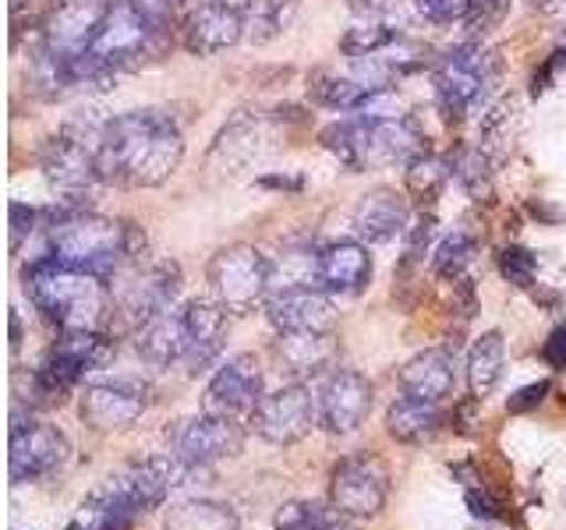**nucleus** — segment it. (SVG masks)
<instances>
[{"instance_id": "5701e85b", "label": "nucleus", "mask_w": 566, "mask_h": 530, "mask_svg": "<svg viewBox=\"0 0 566 530\" xmlns=\"http://www.w3.org/2000/svg\"><path fill=\"white\" fill-rule=\"evenodd\" d=\"M191 347V329H188V315L185 308H170L153 322H146L135 336V350L138 358L153 364V368H170V364H185Z\"/></svg>"}, {"instance_id": "2f4dec72", "label": "nucleus", "mask_w": 566, "mask_h": 530, "mask_svg": "<svg viewBox=\"0 0 566 530\" xmlns=\"http://www.w3.org/2000/svg\"><path fill=\"white\" fill-rule=\"evenodd\" d=\"M164 530H238V512L212 499H185L167 509Z\"/></svg>"}, {"instance_id": "a18cd8bd", "label": "nucleus", "mask_w": 566, "mask_h": 530, "mask_svg": "<svg viewBox=\"0 0 566 530\" xmlns=\"http://www.w3.org/2000/svg\"><path fill=\"white\" fill-rule=\"evenodd\" d=\"M464 502H468V512L474 520H503V512H500L503 506L489 488H468Z\"/></svg>"}, {"instance_id": "79ce46f5", "label": "nucleus", "mask_w": 566, "mask_h": 530, "mask_svg": "<svg viewBox=\"0 0 566 530\" xmlns=\"http://www.w3.org/2000/svg\"><path fill=\"white\" fill-rule=\"evenodd\" d=\"M411 8L429 25H453L468 18L471 0H411Z\"/></svg>"}, {"instance_id": "b1692460", "label": "nucleus", "mask_w": 566, "mask_h": 530, "mask_svg": "<svg viewBox=\"0 0 566 530\" xmlns=\"http://www.w3.org/2000/svg\"><path fill=\"white\" fill-rule=\"evenodd\" d=\"M185 315H188V329H191V347H188L185 368H188V375H199V371H206L223 353L227 311L217 305V300L195 297L185 305Z\"/></svg>"}, {"instance_id": "6ab92c4d", "label": "nucleus", "mask_w": 566, "mask_h": 530, "mask_svg": "<svg viewBox=\"0 0 566 530\" xmlns=\"http://www.w3.org/2000/svg\"><path fill=\"white\" fill-rule=\"evenodd\" d=\"M371 411V382L354 368H336L318 393V421L333 435L358 432Z\"/></svg>"}, {"instance_id": "7ed1b4c3", "label": "nucleus", "mask_w": 566, "mask_h": 530, "mask_svg": "<svg viewBox=\"0 0 566 530\" xmlns=\"http://www.w3.org/2000/svg\"><path fill=\"white\" fill-rule=\"evenodd\" d=\"M25 290L32 297V305L43 311L46 322H53L61 332L103 329L106 318L114 315L106 279L53 255H43L29 265Z\"/></svg>"}, {"instance_id": "393cba45", "label": "nucleus", "mask_w": 566, "mask_h": 530, "mask_svg": "<svg viewBox=\"0 0 566 530\" xmlns=\"http://www.w3.org/2000/svg\"><path fill=\"white\" fill-rule=\"evenodd\" d=\"M400 389L407 396L442 403L457 389V353L453 350H424L400 368Z\"/></svg>"}, {"instance_id": "20e7f679", "label": "nucleus", "mask_w": 566, "mask_h": 530, "mask_svg": "<svg viewBox=\"0 0 566 530\" xmlns=\"http://www.w3.org/2000/svg\"><path fill=\"white\" fill-rule=\"evenodd\" d=\"M174 46L170 18L146 0H111L88 53L117 75L164 61Z\"/></svg>"}, {"instance_id": "a211bd4d", "label": "nucleus", "mask_w": 566, "mask_h": 530, "mask_svg": "<svg viewBox=\"0 0 566 530\" xmlns=\"http://www.w3.org/2000/svg\"><path fill=\"white\" fill-rule=\"evenodd\" d=\"M181 294V265L177 262H156L149 269H135V276L124 283L117 294V311L128 318L135 329H142L153 318L174 308Z\"/></svg>"}, {"instance_id": "f3484780", "label": "nucleus", "mask_w": 566, "mask_h": 530, "mask_svg": "<svg viewBox=\"0 0 566 530\" xmlns=\"http://www.w3.org/2000/svg\"><path fill=\"white\" fill-rule=\"evenodd\" d=\"M170 449L188 459V464L209 467L217 459H230L244 449V432L234 417H217V414H199L181 421L170 432Z\"/></svg>"}, {"instance_id": "7c9ffc66", "label": "nucleus", "mask_w": 566, "mask_h": 530, "mask_svg": "<svg viewBox=\"0 0 566 530\" xmlns=\"http://www.w3.org/2000/svg\"><path fill=\"white\" fill-rule=\"evenodd\" d=\"M241 14H244V40L252 46H265L291 29L297 14V0H244Z\"/></svg>"}, {"instance_id": "473e14b6", "label": "nucleus", "mask_w": 566, "mask_h": 530, "mask_svg": "<svg viewBox=\"0 0 566 530\" xmlns=\"http://www.w3.org/2000/svg\"><path fill=\"white\" fill-rule=\"evenodd\" d=\"M273 527L276 530H344V512L333 502L294 499L276 509Z\"/></svg>"}, {"instance_id": "9b49d317", "label": "nucleus", "mask_w": 566, "mask_h": 530, "mask_svg": "<svg viewBox=\"0 0 566 530\" xmlns=\"http://www.w3.org/2000/svg\"><path fill=\"white\" fill-rule=\"evenodd\" d=\"M389 499V467L379 456H347L333 467L329 502L354 520H371L386 509Z\"/></svg>"}, {"instance_id": "c9c22d12", "label": "nucleus", "mask_w": 566, "mask_h": 530, "mask_svg": "<svg viewBox=\"0 0 566 530\" xmlns=\"http://www.w3.org/2000/svg\"><path fill=\"white\" fill-rule=\"evenodd\" d=\"M397 35L400 32L394 25L379 22V18H368V22H358L354 29L344 32L340 50H344L347 61H361V57H371V53H379L382 46H389V43L397 40Z\"/></svg>"}, {"instance_id": "1a4fd4ad", "label": "nucleus", "mask_w": 566, "mask_h": 530, "mask_svg": "<svg viewBox=\"0 0 566 530\" xmlns=\"http://www.w3.org/2000/svg\"><path fill=\"white\" fill-rule=\"evenodd\" d=\"M206 283H209L212 300H217L223 311L244 315V311H252L259 300L270 297L273 265L252 244H230L209 258Z\"/></svg>"}, {"instance_id": "f03ea898", "label": "nucleus", "mask_w": 566, "mask_h": 530, "mask_svg": "<svg viewBox=\"0 0 566 530\" xmlns=\"http://www.w3.org/2000/svg\"><path fill=\"white\" fill-rule=\"evenodd\" d=\"M43 223H46V247L53 258L78 265L85 273H96L106 283L120 276L128 265L138 269L149 252V241L138 223L106 220L85 205L57 202L43 209Z\"/></svg>"}, {"instance_id": "9d476101", "label": "nucleus", "mask_w": 566, "mask_h": 530, "mask_svg": "<svg viewBox=\"0 0 566 530\" xmlns=\"http://www.w3.org/2000/svg\"><path fill=\"white\" fill-rule=\"evenodd\" d=\"M71 456V446L61 428L43 421H25L14 411L11 417V446H8V474L14 485L40 481V477L57 474Z\"/></svg>"}, {"instance_id": "c756f323", "label": "nucleus", "mask_w": 566, "mask_h": 530, "mask_svg": "<svg viewBox=\"0 0 566 530\" xmlns=\"http://www.w3.org/2000/svg\"><path fill=\"white\" fill-rule=\"evenodd\" d=\"M262 141H270V131H265V120H252V117H234L220 131L217 146H212L209 159L212 163H223V170H238L244 163H252V159L262 156Z\"/></svg>"}, {"instance_id": "58836bf2", "label": "nucleus", "mask_w": 566, "mask_h": 530, "mask_svg": "<svg viewBox=\"0 0 566 530\" xmlns=\"http://www.w3.org/2000/svg\"><path fill=\"white\" fill-rule=\"evenodd\" d=\"M135 527V520H128V517H120L117 509H111V506H103V502H96L93 495L82 502V509H78V517L71 520L64 530H132Z\"/></svg>"}, {"instance_id": "4468645a", "label": "nucleus", "mask_w": 566, "mask_h": 530, "mask_svg": "<svg viewBox=\"0 0 566 530\" xmlns=\"http://www.w3.org/2000/svg\"><path fill=\"white\" fill-rule=\"evenodd\" d=\"M262 364L255 353H234L206 385L202 411L217 417H252L262 403Z\"/></svg>"}, {"instance_id": "6e6552de", "label": "nucleus", "mask_w": 566, "mask_h": 530, "mask_svg": "<svg viewBox=\"0 0 566 530\" xmlns=\"http://www.w3.org/2000/svg\"><path fill=\"white\" fill-rule=\"evenodd\" d=\"M117 353L114 340L103 329L61 332V340L46 350L43 364L32 375V396L40 403H61L88 371L103 368Z\"/></svg>"}, {"instance_id": "f704fd0d", "label": "nucleus", "mask_w": 566, "mask_h": 530, "mask_svg": "<svg viewBox=\"0 0 566 530\" xmlns=\"http://www.w3.org/2000/svg\"><path fill=\"white\" fill-rule=\"evenodd\" d=\"M450 173H453L450 163H442L432 152H421L418 159L407 163V191H411L421 205H432L442 194V188H447Z\"/></svg>"}, {"instance_id": "c03bdc74", "label": "nucleus", "mask_w": 566, "mask_h": 530, "mask_svg": "<svg viewBox=\"0 0 566 530\" xmlns=\"http://www.w3.org/2000/svg\"><path fill=\"white\" fill-rule=\"evenodd\" d=\"M553 393V382L548 379H542V382H531V385H524V389H517L510 400H506V411L510 414H527V411H535V406Z\"/></svg>"}, {"instance_id": "dca6fc26", "label": "nucleus", "mask_w": 566, "mask_h": 530, "mask_svg": "<svg viewBox=\"0 0 566 530\" xmlns=\"http://www.w3.org/2000/svg\"><path fill=\"white\" fill-rule=\"evenodd\" d=\"M149 406V385L135 379L85 385L78 400V414L93 432H120L135 424Z\"/></svg>"}, {"instance_id": "ea45409f", "label": "nucleus", "mask_w": 566, "mask_h": 530, "mask_svg": "<svg viewBox=\"0 0 566 530\" xmlns=\"http://www.w3.org/2000/svg\"><path fill=\"white\" fill-rule=\"evenodd\" d=\"M500 273L513 283V287H521L527 290L531 283H535L538 276V258L527 252V247H517V244H510L500 252Z\"/></svg>"}, {"instance_id": "3c124183", "label": "nucleus", "mask_w": 566, "mask_h": 530, "mask_svg": "<svg viewBox=\"0 0 566 530\" xmlns=\"http://www.w3.org/2000/svg\"><path fill=\"white\" fill-rule=\"evenodd\" d=\"M344 530H350V527H344Z\"/></svg>"}, {"instance_id": "ddd939ff", "label": "nucleus", "mask_w": 566, "mask_h": 530, "mask_svg": "<svg viewBox=\"0 0 566 530\" xmlns=\"http://www.w3.org/2000/svg\"><path fill=\"white\" fill-rule=\"evenodd\" d=\"M248 421H252V428L265 442H273V446H294V442H301L315 428L318 400L308 393V385L291 382V385H280L276 393H265Z\"/></svg>"}, {"instance_id": "a19ab883", "label": "nucleus", "mask_w": 566, "mask_h": 530, "mask_svg": "<svg viewBox=\"0 0 566 530\" xmlns=\"http://www.w3.org/2000/svg\"><path fill=\"white\" fill-rule=\"evenodd\" d=\"M506 11H510V0H471L468 18H464L471 40H482V35H489L492 29H500Z\"/></svg>"}, {"instance_id": "f257e3e1", "label": "nucleus", "mask_w": 566, "mask_h": 530, "mask_svg": "<svg viewBox=\"0 0 566 530\" xmlns=\"http://www.w3.org/2000/svg\"><path fill=\"white\" fill-rule=\"evenodd\" d=\"M99 177L117 188H156L181 167L185 135L167 110H128L99 128Z\"/></svg>"}, {"instance_id": "0eeeda50", "label": "nucleus", "mask_w": 566, "mask_h": 530, "mask_svg": "<svg viewBox=\"0 0 566 530\" xmlns=\"http://www.w3.org/2000/svg\"><path fill=\"white\" fill-rule=\"evenodd\" d=\"M99 128L103 124H64L57 135H50L40 149V170L46 177V184L61 194V202L85 205V194L96 184H103L99 177Z\"/></svg>"}, {"instance_id": "39448f33", "label": "nucleus", "mask_w": 566, "mask_h": 530, "mask_svg": "<svg viewBox=\"0 0 566 530\" xmlns=\"http://www.w3.org/2000/svg\"><path fill=\"white\" fill-rule=\"evenodd\" d=\"M323 146L354 173L382 170V167H407L421 152H429L424 149V135L418 131V124L403 114H394V117L358 114L354 120L329 124L323 131Z\"/></svg>"}, {"instance_id": "e433bc0d", "label": "nucleus", "mask_w": 566, "mask_h": 530, "mask_svg": "<svg viewBox=\"0 0 566 530\" xmlns=\"http://www.w3.org/2000/svg\"><path fill=\"white\" fill-rule=\"evenodd\" d=\"M474 252H478V237L471 234V230H453V234L442 241L439 252H436V273L442 279H450V283L464 279Z\"/></svg>"}, {"instance_id": "de8ad7c7", "label": "nucleus", "mask_w": 566, "mask_h": 530, "mask_svg": "<svg viewBox=\"0 0 566 530\" xmlns=\"http://www.w3.org/2000/svg\"><path fill=\"white\" fill-rule=\"evenodd\" d=\"M153 4H156L159 11H167V14H177V11H191L195 0H153Z\"/></svg>"}, {"instance_id": "4c0bfd02", "label": "nucleus", "mask_w": 566, "mask_h": 530, "mask_svg": "<svg viewBox=\"0 0 566 530\" xmlns=\"http://www.w3.org/2000/svg\"><path fill=\"white\" fill-rule=\"evenodd\" d=\"M513 128H517V99L510 96L492 103L482 117V149L492 156V146H506L513 138Z\"/></svg>"}, {"instance_id": "8fccbe9b", "label": "nucleus", "mask_w": 566, "mask_h": 530, "mask_svg": "<svg viewBox=\"0 0 566 530\" xmlns=\"http://www.w3.org/2000/svg\"><path fill=\"white\" fill-rule=\"evenodd\" d=\"M25 4H32V0H11V11H14V14H18V11H22V8H25Z\"/></svg>"}, {"instance_id": "412c9836", "label": "nucleus", "mask_w": 566, "mask_h": 530, "mask_svg": "<svg viewBox=\"0 0 566 530\" xmlns=\"http://www.w3.org/2000/svg\"><path fill=\"white\" fill-rule=\"evenodd\" d=\"M371 279V255L361 241H333L312 255V287L326 294H358Z\"/></svg>"}, {"instance_id": "aec40b11", "label": "nucleus", "mask_w": 566, "mask_h": 530, "mask_svg": "<svg viewBox=\"0 0 566 530\" xmlns=\"http://www.w3.org/2000/svg\"><path fill=\"white\" fill-rule=\"evenodd\" d=\"M181 35H185L188 53H195V57H212V53H223L244 40V14L241 8L227 4V0H209V4L188 11Z\"/></svg>"}, {"instance_id": "4be33fe9", "label": "nucleus", "mask_w": 566, "mask_h": 530, "mask_svg": "<svg viewBox=\"0 0 566 530\" xmlns=\"http://www.w3.org/2000/svg\"><path fill=\"white\" fill-rule=\"evenodd\" d=\"M411 226V205L394 188H376L361 194L358 209H354V234L361 244H389L407 234Z\"/></svg>"}, {"instance_id": "a878e982", "label": "nucleus", "mask_w": 566, "mask_h": 530, "mask_svg": "<svg viewBox=\"0 0 566 530\" xmlns=\"http://www.w3.org/2000/svg\"><path fill=\"white\" fill-rule=\"evenodd\" d=\"M379 93H389V88L368 85L354 75V71L350 75H340V71H333V67H318L315 75H308V96H312V103L326 106V110L361 114Z\"/></svg>"}, {"instance_id": "09e8293b", "label": "nucleus", "mask_w": 566, "mask_h": 530, "mask_svg": "<svg viewBox=\"0 0 566 530\" xmlns=\"http://www.w3.org/2000/svg\"><path fill=\"white\" fill-rule=\"evenodd\" d=\"M18 347H22V318L11 311V353H18Z\"/></svg>"}, {"instance_id": "2eb2a0df", "label": "nucleus", "mask_w": 566, "mask_h": 530, "mask_svg": "<svg viewBox=\"0 0 566 530\" xmlns=\"http://www.w3.org/2000/svg\"><path fill=\"white\" fill-rule=\"evenodd\" d=\"M262 308L276 332H333L340 318L333 297L312 283H287L265 297Z\"/></svg>"}, {"instance_id": "49530a36", "label": "nucleus", "mask_w": 566, "mask_h": 530, "mask_svg": "<svg viewBox=\"0 0 566 530\" xmlns=\"http://www.w3.org/2000/svg\"><path fill=\"white\" fill-rule=\"evenodd\" d=\"M542 358L548 368L566 371V326H556L553 332H548V340L542 343Z\"/></svg>"}, {"instance_id": "c85d7f7f", "label": "nucleus", "mask_w": 566, "mask_h": 530, "mask_svg": "<svg viewBox=\"0 0 566 530\" xmlns=\"http://www.w3.org/2000/svg\"><path fill=\"white\" fill-rule=\"evenodd\" d=\"M506 368V340L500 329L482 332L468 350V389L471 400L482 403L485 396H492V389L500 385Z\"/></svg>"}, {"instance_id": "bb28decb", "label": "nucleus", "mask_w": 566, "mask_h": 530, "mask_svg": "<svg viewBox=\"0 0 566 530\" xmlns=\"http://www.w3.org/2000/svg\"><path fill=\"white\" fill-rule=\"evenodd\" d=\"M333 332H280L273 353L287 375H318L333 361Z\"/></svg>"}, {"instance_id": "cd10ccee", "label": "nucleus", "mask_w": 566, "mask_h": 530, "mask_svg": "<svg viewBox=\"0 0 566 530\" xmlns=\"http://www.w3.org/2000/svg\"><path fill=\"white\" fill-rule=\"evenodd\" d=\"M442 421H447V414L439 411V403L403 393L400 400L389 403L386 432L397 442H403V446H421V442H429L442 428Z\"/></svg>"}, {"instance_id": "f8f14e48", "label": "nucleus", "mask_w": 566, "mask_h": 530, "mask_svg": "<svg viewBox=\"0 0 566 530\" xmlns=\"http://www.w3.org/2000/svg\"><path fill=\"white\" fill-rule=\"evenodd\" d=\"M106 8H111V0H50L40 22V43L35 46L53 53V57L88 53Z\"/></svg>"}, {"instance_id": "423d86ee", "label": "nucleus", "mask_w": 566, "mask_h": 530, "mask_svg": "<svg viewBox=\"0 0 566 530\" xmlns=\"http://www.w3.org/2000/svg\"><path fill=\"white\" fill-rule=\"evenodd\" d=\"M503 64L500 57L482 46L478 40H468L453 50H447L436 61L432 82H436V103L447 120H464L478 106H489L495 85H500Z\"/></svg>"}, {"instance_id": "37998d69", "label": "nucleus", "mask_w": 566, "mask_h": 530, "mask_svg": "<svg viewBox=\"0 0 566 530\" xmlns=\"http://www.w3.org/2000/svg\"><path fill=\"white\" fill-rule=\"evenodd\" d=\"M40 223H43V209H32L25 202H11V252H18Z\"/></svg>"}, {"instance_id": "72a5a7b5", "label": "nucleus", "mask_w": 566, "mask_h": 530, "mask_svg": "<svg viewBox=\"0 0 566 530\" xmlns=\"http://www.w3.org/2000/svg\"><path fill=\"white\" fill-rule=\"evenodd\" d=\"M450 170H453V177H457V184L464 188L474 202H489V199H492V181H495V173H492V156H489L482 146L460 149V152L450 159Z\"/></svg>"}]
</instances>
